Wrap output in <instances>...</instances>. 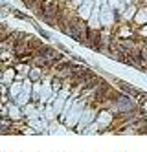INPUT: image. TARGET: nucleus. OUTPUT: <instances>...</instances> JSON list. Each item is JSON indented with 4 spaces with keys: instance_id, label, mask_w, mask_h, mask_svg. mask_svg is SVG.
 <instances>
[{
    "instance_id": "nucleus-1",
    "label": "nucleus",
    "mask_w": 147,
    "mask_h": 152,
    "mask_svg": "<svg viewBox=\"0 0 147 152\" xmlns=\"http://www.w3.org/2000/svg\"><path fill=\"white\" fill-rule=\"evenodd\" d=\"M39 73H40V70H39V68H35V70H31V72H29L31 79H39Z\"/></svg>"
}]
</instances>
